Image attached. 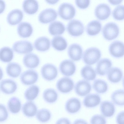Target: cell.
<instances>
[{"label": "cell", "instance_id": "cell-10", "mask_svg": "<svg viewBox=\"0 0 124 124\" xmlns=\"http://www.w3.org/2000/svg\"><path fill=\"white\" fill-rule=\"evenodd\" d=\"M76 69L74 63L69 60L63 61L60 63L59 66L60 72L66 76H70L73 75L75 72Z\"/></svg>", "mask_w": 124, "mask_h": 124}, {"label": "cell", "instance_id": "cell-22", "mask_svg": "<svg viewBox=\"0 0 124 124\" xmlns=\"http://www.w3.org/2000/svg\"><path fill=\"white\" fill-rule=\"evenodd\" d=\"M23 114L28 117L34 116L38 111V108L36 104L31 101H29L24 104L22 107Z\"/></svg>", "mask_w": 124, "mask_h": 124}, {"label": "cell", "instance_id": "cell-4", "mask_svg": "<svg viewBox=\"0 0 124 124\" xmlns=\"http://www.w3.org/2000/svg\"><path fill=\"white\" fill-rule=\"evenodd\" d=\"M68 33L71 35L78 36L82 34L84 27L83 23L79 20L73 19L68 23L67 27Z\"/></svg>", "mask_w": 124, "mask_h": 124}, {"label": "cell", "instance_id": "cell-48", "mask_svg": "<svg viewBox=\"0 0 124 124\" xmlns=\"http://www.w3.org/2000/svg\"><path fill=\"white\" fill-rule=\"evenodd\" d=\"M47 2L51 4H55L57 2L58 0H47L46 1Z\"/></svg>", "mask_w": 124, "mask_h": 124}, {"label": "cell", "instance_id": "cell-19", "mask_svg": "<svg viewBox=\"0 0 124 124\" xmlns=\"http://www.w3.org/2000/svg\"><path fill=\"white\" fill-rule=\"evenodd\" d=\"M100 108L101 114L104 117H111L114 115L115 112L114 105L112 102L108 101L102 102Z\"/></svg>", "mask_w": 124, "mask_h": 124}, {"label": "cell", "instance_id": "cell-43", "mask_svg": "<svg viewBox=\"0 0 124 124\" xmlns=\"http://www.w3.org/2000/svg\"><path fill=\"white\" fill-rule=\"evenodd\" d=\"M116 121L117 124H124V111H122L117 115Z\"/></svg>", "mask_w": 124, "mask_h": 124}, {"label": "cell", "instance_id": "cell-40", "mask_svg": "<svg viewBox=\"0 0 124 124\" xmlns=\"http://www.w3.org/2000/svg\"><path fill=\"white\" fill-rule=\"evenodd\" d=\"M91 124H106V119L103 116L97 114L93 115L90 120Z\"/></svg>", "mask_w": 124, "mask_h": 124}, {"label": "cell", "instance_id": "cell-38", "mask_svg": "<svg viewBox=\"0 0 124 124\" xmlns=\"http://www.w3.org/2000/svg\"><path fill=\"white\" fill-rule=\"evenodd\" d=\"M93 87L95 91L99 93H105L108 89L107 83L104 80L100 79H96L94 81Z\"/></svg>", "mask_w": 124, "mask_h": 124}, {"label": "cell", "instance_id": "cell-15", "mask_svg": "<svg viewBox=\"0 0 124 124\" xmlns=\"http://www.w3.org/2000/svg\"><path fill=\"white\" fill-rule=\"evenodd\" d=\"M83 50L81 46L76 43L73 44L69 47L68 54L70 58L74 61L79 60L81 58Z\"/></svg>", "mask_w": 124, "mask_h": 124}, {"label": "cell", "instance_id": "cell-20", "mask_svg": "<svg viewBox=\"0 0 124 124\" xmlns=\"http://www.w3.org/2000/svg\"><path fill=\"white\" fill-rule=\"evenodd\" d=\"M81 108L80 101L75 98H71L68 100L65 105V109L68 113L74 114L78 112Z\"/></svg>", "mask_w": 124, "mask_h": 124}, {"label": "cell", "instance_id": "cell-37", "mask_svg": "<svg viewBox=\"0 0 124 124\" xmlns=\"http://www.w3.org/2000/svg\"><path fill=\"white\" fill-rule=\"evenodd\" d=\"M36 118L40 122L44 123L48 122L51 117L50 111L46 108H42L39 110L36 114Z\"/></svg>", "mask_w": 124, "mask_h": 124}, {"label": "cell", "instance_id": "cell-42", "mask_svg": "<svg viewBox=\"0 0 124 124\" xmlns=\"http://www.w3.org/2000/svg\"><path fill=\"white\" fill-rule=\"evenodd\" d=\"M89 0H76L75 3L77 6L81 9H85L87 8L90 3Z\"/></svg>", "mask_w": 124, "mask_h": 124}, {"label": "cell", "instance_id": "cell-44", "mask_svg": "<svg viewBox=\"0 0 124 124\" xmlns=\"http://www.w3.org/2000/svg\"><path fill=\"white\" fill-rule=\"evenodd\" d=\"M55 124H71V123L68 118L63 117L59 119L56 122Z\"/></svg>", "mask_w": 124, "mask_h": 124}, {"label": "cell", "instance_id": "cell-31", "mask_svg": "<svg viewBox=\"0 0 124 124\" xmlns=\"http://www.w3.org/2000/svg\"><path fill=\"white\" fill-rule=\"evenodd\" d=\"M13 57V52L10 48L5 46L0 49V60L2 62H9L12 60Z\"/></svg>", "mask_w": 124, "mask_h": 124}, {"label": "cell", "instance_id": "cell-34", "mask_svg": "<svg viewBox=\"0 0 124 124\" xmlns=\"http://www.w3.org/2000/svg\"><path fill=\"white\" fill-rule=\"evenodd\" d=\"M39 88L36 85H33L26 89L24 93L25 99L29 101L35 100L38 96L39 92Z\"/></svg>", "mask_w": 124, "mask_h": 124}, {"label": "cell", "instance_id": "cell-46", "mask_svg": "<svg viewBox=\"0 0 124 124\" xmlns=\"http://www.w3.org/2000/svg\"><path fill=\"white\" fill-rule=\"evenodd\" d=\"M73 124H88L85 120L82 119H78L76 120Z\"/></svg>", "mask_w": 124, "mask_h": 124}, {"label": "cell", "instance_id": "cell-30", "mask_svg": "<svg viewBox=\"0 0 124 124\" xmlns=\"http://www.w3.org/2000/svg\"><path fill=\"white\" fill-rule=\"evenodd\" d=\"M101 28V23L97 20H92L86 26V31L87 33L90 36L98 34Z\"/></svg>", "mask_w": 124, "mask_h": 124}, {"label": "cell", "instance_id": "cell-36", "mask_svg": "<svg viewBox=\"0 0 124 124\" xmlns=\"http://www.w3.org/2000/svg\"><path fill=\"white\" fill-rule=\"evenodd\" d=\"M111 98L112 102L116 105L120 106H124V90L119 89L115 91L112 94Z\"/></svg>", "mask_w": 124, "mask_h": 124}, {"label": "cell", "instance_id": "cell-45", "mask_svg": "<svg viewBox=\"0 0 124 124\" xmlns=\"http://www.w3.org/2000/svg\"><path fill=\"white\" fill-rule=\"evenodd\" d=\"M5 7L6 4L5 1L3 0H0V14L3 12Z\"/></svg>", "mask_w": 124, "mask_h": 124}, {"label": "cell", "instance_id": "cell-21", "mask_svg": "<svg viewBox=\"0 0 124 124\" xmlns=\"http://www.w3.org/2000/svg\"><path fill=\"white\" fill-rule=\"evenodd\" d=\"M17 31L20 37L23 38H27L30 36L32 34L33 29L30 23L23 22L18 24Z\"/></svg>", "mask_w": 124, "mask_h": 124}, {"label": "cell", "instance_id": "cell-32", "mask_svg": "<svg viewBox=\"0 0 124 124\" xmlns=\"http://www.w3.org/2000/svg\"><path fill=\"white\" fill-rule=\"evenodd\" d=\"M8 106L9 110L11 113L15 114L18 113L21 109V101L16 97H12L8 101Z\"/></svg>", "mask_w": 124, "mask_h": 124}, {"label": "cell", "instance_id": "cell-13", "mask_svg": "<svg viewBox=\"0 0 124 124\" xmlns=\"http://www.w3.org/2000/svg\"><path fill=\"white\" fill-rule=\"evenodd\" d=\"M111 12L110 7L108 4L105 3L98 5L95 10L96 16L98 19L101 20L107 19L110 16Z\"/></svg>", "mask_w": 124, "mask_h": 124}, {"label": "cell", "instance_id": "cell-11", "mask_svg": "<svg viewBox=\"0 0 124 124\" xmlns=\"http://www.w3.org/2000/svg\"><path fill=\"white\" fill-rule=\"evenodd\" d=\"M17 85L14 80L10 79H5L0 83V89L3 93L9 94L15 93L17 90Z\"/></svg>", "mask_w": 124, "mask_h": 124}, {"label": "cell", "instance_id": "cell-25", "mask_svg": "<svg viewBox=\"0 0 124 124\" xmlns=\"http://www.w3.org/2000/svg\"><path fill=\"white\" fill-rule=\"evenodd\" d=\"M65 29L64 25L59 21H55L51 23L48 27V31L51 35L56 36L62 34Z\"/></svg>", "mask_w": 124, "mask_h": 124}, {"label": "cell", "instance_id": "cell-14", "mask_svg": "<svg viewBox=\"0 0 124 124\" xmlns=\"http://www.w3.org/2000/svg\"><path fill=\"white\" fill-rule=\"evenodd\" d=\"M76 93L79 96H84L88 94L91 89L90 83L88 81L82 80L78 81L75 88Z\"/></svg>", "mask_w": 124, "mask_h": 124}, {"label": "cell", "instance_id": "cell-24", "mask_svg": "<svg viewBox=\"0 0 124 124\" xmlns=\"http://www.w3.org/2000/svg\"><path fill=\"white\" fill-rule=\"evenodd\" d=\"M101 99L100 96L96 94L88 95L84 98L83 103L85 106L89 108H93L98 106L100 103Z\"/></svg>", "mask_w": 124, "mask_h": 124}, {"label": "cell", "instance_id": "cell-23", "mask_svg": "<svg viewBox=\"0 0 124 124\" xmlns=\"http://www.w3.org/2000/svg\"><path fill=\"white\" fill-rule=\"evenodd\" d=\"M34 46L37 50L45 52L49 49L50 46L49 39L45 37H42L37 39L34 43Z\"/></svg>", "mask_w": 124, "mask_h": 124}, {"label": "cell", "instance_id": "cell-49", "mask_svg": "<svg viewBox=\"0 0 124 124\" xmlns=\"http://www.w3.org/2000/svg\"><path fill=\"white\" fill-rule=\"evenodd\" d=\"M3 76V73L2 70L0 67V80L2 78Z\"/></svg>", "mask_w": 124, "mask_h": 124}, {"label": "cell", "instance_id": "cell-6", "mask_svg": "<svg viewBox=\"0 0 124 124\" xmlns=\"http://www.w3.org/2000/svg\"><path fill=\"white\" fill-rule=\"evenodd\" d=\"M74 86L73 81L67 77H64L60 79L56 84V87L58 91L64 93L70 92L73 88Z\"/></svg>", "mask_w": 124, "mask_h": 124}, {"label": "cell", "instance_id": "cell-3", "mask_svg": "<svg viewBox=\"0 0 124 124\" xmlns=\"http://www.w3.org/2000/svg\"><path fill=\"white\" fill-rule=\"evenodd\" d=\"M58 12L60 16L62 19L69 20L72 19L75 16L76 10L72 4L64 3L60 6Z\"/></svg>", "mask_w": 124, "mask_h": 124}, {"label": "cell", "instance_id": "cell-1", "mask_svg": "<svg viewBox=\"0 0 124 124\" xmlns=\"http://www.w3.org/2000/svg\"><path fill=\"white\" fill-rule=\"evenodd\" d=\"M101 54L100 51L95 47H91L86 49L83 55V60L86 64L91 65L93 64L100 59Z\"/></svg>", "mask_w": 124, "mask_h": 124}, {"label": "cell", "instance_id": "cell-5", "mask_svg": "<svg viewBox=\"0 0 124 124\" xmlns=\"http://www.w3.org/2000/svg\"><path fill=\"white\" fill-rule=\"evenodd\" d=\"M41 72L43 78L48 81L55 79L58 73L56 67L50 63H47L43 65L41 69Z\"/></svg>", "mask_w": 124, "mask_h": 124}, {"label": "cell", "instance_id": "cell-29", "mask_svg": "<svg viewBox=\"0 0 124 124\" xmlns=\"http://www.w3.org/2000/svg\"><path fill=\"white\" fill-rule=\"evenodd\" d=\"M51 44L53 47L58 51H62L65 49L67 46L66 39L60 36L54 37L52 39Z\"/></svg>", "mask_w": 124, "mask_h": 124}, {"label": "cell", "instance_id": "cell-26", "mask_svg": "<svg viewBox=\"0 0 124 124\" xmlns=\"http://www.w3.org/2000/svg\"><path fill=\"white\" fill-rule=\"evenodd\" d=\"M22 71L21 66L18 64L14 62L8 63L6 67V72L9 77L14 78L19 76Z\"/></svg>", "mask_w": 124, "mask_h": 124}, {"label": "cell", "instance_id": "cell-9", "mask_svg": "<svg viewBox=\"0 0 124 124\" xmlns=\"http://www.w3.org/2000/svg\"><path fill=\"white\" fill-rule=\"evenodd\" d=\"M57 13L55 10L52 8H48L40 12L38 18L41 23L46 24L54 21L57 18Z\"/></svg>", "mask_w": 124, "mask_h": 124}, {"label": "cell", "instance_id": "cell-2", "mask_svg": "<svg viewBox=\"0 0 124 124\" xmlns=\"http://www.w3.org/2000/svg\"><path fill=\"white\" fill-rule=\"evenodd\" d=\"M119 32V28L115 23L110 22L106 23L103 27L102 33L104 38L110 40L116 38Z\"/></svg>", "mask_w": 124, "mask_h": 124}, {"label": "cell", "instance_id": "cell-8", "mask_svg": "<svg viewBox=\"0 0 124 124\" xmlns=\"http://www.w3.org/2000/svg\"><path fill=\"white\" fill-rule=\"evenodd\" d=\"M38 75L35 71L32 70H28L23 72L21 74L20 80L22 83L25 85L33 84L37 81Z\"/></svg>", "mask_w": 124, "mask_h": 124}, {"label": "cell", "instance_id": "cell-41", "mask_svg": "<svg viewBox=\"0 0 124 124\" xmlns=\"http://www.w3.org/2000/svg\"><path fill=\"white\" fill-rule=\"evenodd\" d=\"M8 116V113L5 106L0 104V122L6 120Z\"/></svg>", "mask_w": 124, "mask_h": 124}, {"label": "cell", "instance_id": "cell-35", "mask_svg": "<svg viewBox=\"0 0 124 124\" xmlns=\"http://www.w3.org/2000/svg\"><path fill=\"white\" fill-rule=\"evenodd\" d=\"M81 74L83 78L89 81L94 80L96 76V72L91 67L88 65L82 68Z\"/></svg>", "mask_w": 124, "mask_h": 124}, {"label": "cell", "instance_id": "cell-12", "mask_svg": "<svg viewBox=\"0 0 124 124\" xmlns=\"http://www.w3.org/2000/svg\"><path fill=\"white\" fill-rule=\"evenodd\" d=\"M109 50L113 57L117 58L122 57L124 55V44L122 42L116 40L110 45Z\"/></svg>", "mask_w": 124, "mask_h": 124}, {"label": "cell", "instance_id": "cell-47", "mask_svg": "<svg viewBox=\"0 0 124 124\" xmlns=\"http://www.w3.org/2000/svg\"><path fill=\"white\" fill-rule=\"evenodd\" d=\"M109 2L112 4L114 5H116L119 4L122 1L121 0H111L108 1Z\"/></svg>", "mask_w": 124, "mask_h": 124}, {"label": "cell", "instance_id": "cell-18", "mask_svg": "<svg viewBox=\"0 0 124 124\" xmlns=\"http://www.w3.org/2000/svg\"><path fill=\"white\" fill-rule=\"evenodd\" d=\"M112 65L111 61L107 58L101 60L97 63L96 70L97 73L101 76H103L107 73Z\"/></svg>", "mask_w": 124, "mask_h": 124}, {"label": "cell", "instance_id": "cell-39", "mask_svg": "<svg viewBox=\"0 0 124 124\" xmlns=\"http://www.w3.org/2000/svg\"><path fill=\"white\" fill-rule=\"evenodd\" d=\"M113 17L117 20H122L124 19V7L123 5L116 6L112 12Z\"/></svg>", "mask_w": 124, "mask_h": 124}, {"label": "cell", "instance_id": "cell-28", "mask_svg": "<svg viewBox=\"0 0 124 124\" xmlns=\"http://www.w3.org/2000/svg\"><path fill=\"white\" fill-rule=\"evenodd\" d=\"M107 74V78L110 82L114 83L119 82L123 77L121 70L117 67H113L109 70Z\"/></svg>", "mask_w": 124, "mask_h": 124}, {"label": "cell", "instance_id": "cell-7", "mask_svg": "<svg viewBox=\"0 0 124 124\" xmlns=\"http://www.w3.org/2000/svg\"><path fill=\"white\" fill-rule=\"evenodd\" d=\"M12 48L16 52L21 54L29 53L33 49L32 44L26 40H21L16 42L13 45Z\"/></svg>", "mask_w": 124, "mask_h": 124}, {"label": "cell", "instance_id": "cell-17", "mask_svg": "<svg viewBox=\"0 0 124 124\" xmlns=\"http://www.w3.org/2000/svg\"><path fill=\"white\" fill-rule=\"evenodd\" d=\"M23 14L20 9H13L8 14L7 18L8 23L11 25L18 24L22 20Z\"/></svg>", "mask_w": 124, "mask_h": 124}, {"label": "cell", "instance_id": "cell-27", "mask_svg": "<svg viewBox=\"0 0 124 124\" xmlns=\"http://www.w3.org/2000/svg\"><path fill=\"white\" fill-rule=\"evenodd\" d=\"M23 7L26 13L29 15H33L38 11L39 4L36 0H25L23 3Z\"/></svg>", "mask_w": 124, "mask_h": 124}, {"label": "cell", "instance_id": "cell-33", "mask_svg": "<svg viewBox=\"0 0 124 124\" xmlns=\"http://www.w3.org/2000/svg\"><path fill=\"white\" fill-rule=\"evenodd\" d=\"M43 98L45 101L49 103H53L56 101L58 97L56 92L54 89H47L44 92Z\"/></svg>", "mask_w": 124, "mask_h": 124}, {"label": "cell", "instance_id": "cell-16", "mask_svg": "<svg viewBox=\"0 0 124 124\" xmlns=\"http://www.w3.org/2000/svg\"><path fill=\"white\" fill-rule=\"evenodd\" d=\"M23 62L24 66L29 69L35 68L39 65L40 60L38 56L32 53L26 54L23 59Z\"/></svg>", "mask_w": 124, "mask_h": 124}]
</instances>
